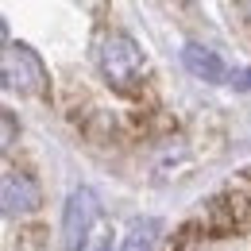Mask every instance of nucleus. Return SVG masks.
Returning a JSON list of instances; mask_svg holds the SVG:
<instances>
[{
	"label": "nucleus",
	"instance_id": "nucleus-1",
	"mask_svg": "<svg viewBox=\"0 0 251 251\" xmlns=\"http://www.w3.org/2000/svg\"><path fill=\"white\" fill-rule=\"evenodd\" d=\"M97 70L120 97H135L147 85V54L127 31H104V39L97 43Z\"/></svg>",
	"mask_w": 251,
	"mask_h": 251
},
{
	"label": "nucleus",
	"instance_id": "nucleus-2",
	"mask_svg": "<svg viewBox=\"0 0 251 251\" xmlns=\"http://www.w3.org/2000/svg\"><path fill=\"white\" fill-rule=\"evenodd\" d=\"M4 81L8 89H20L24 97L50 100V70L35 54L27 43H8L4 50Z\"/></svg>",
	"mask_w": 251,
	"mask_h": 251
},
{
	"label": "nucleus",
	"instance_id": "nucleus-3",
	"mask_svg": "<svg viewBox=\"0 0 251 251\" xmlns=\"http://www.w3.org/2000/svg\"><path fill=\"white\" fill-rule=\"evenodd\" d=\"M93 224H97L93 189H74L66 197V209H62V248L66 251H85Z\"/></svg>",
	"mask_w": 251,
	"mask_h": 251
},
{
	"label": "nucleus",
	"instance_id": "nucleus-4",
	"mask_svg": "<svg viewBox=\"0 0 251 251\" xmlns=\"http://www.w3.org/2000/svg\"><path fill=\"white\" fill-rule=\"evenodd\" d=\"M0 197H4V217H27L43 205V189L27 170H16V166H4V178H0Z\"/></svg>",
	"mask_w": 251,
	"mask_h": 251
},
{
	"label": "nucleus",
	"instance_id": "nucleus-5",
	"mask_svg": "<svg viewBox=\"0 0 251 251\" xmlns=\"http://www.w3.org/2000/svg\"><path fill=\"white\" fill-rule=\"evenodd\" d=\"M182 66H186L193 77H201V81H209V85H220L224 81V62H220L217 50H209V47H201V43H186L182 47Z\"/></svg>",
	"mask_w": 251,
	"mask_h": 251
},
{
	"label": "nucleus",
	"instance_id": "nucleus-6",
	"mask_svg": "<svg viewBox=\"0 0 251 251\" xmlns=\"http://www.w3.org/2000/svg\"><path fill=\"white\" fill-rule=\"evenodd\" d=\"M158 232H162V224L158 220H135L131 228H127V236H124V251H151L155 248V240H158Z\"/></svg>",
	"mask_w": 251,
	"mask_h": 251
},
{
	"label": "nucleus",
	"instance_id": "nucleus-7",
	"mask_svg": "<svg viewBox=\"0 0 251 251\" xmlns=\"http://www.w3.org/2000/svg\"><path fill=\"white\" fill-rule=\"evenodd\" d=\"M12 143H16V116L12 108H4V151H12Z\"/></svg>",
	"mask_w": 251,
	"mask_h": 251
},
{
	"label": "nucleus",
	"instance_id": "nucleus-8",
	"mask_svg": "<svg viewBox=\"0 0 251 251\" xmlns=\"http://www.w3.org/2000/svg\"><path fill=\"white\" fill-rule=\"evenodd\" d=\"M236 85H240V89H251V66H248V70H240V74H236Z\"/></svg>",
	"mask_w": 251,
	"mask_h": 251
}]
</instances>
